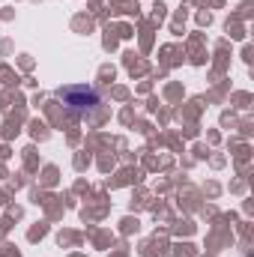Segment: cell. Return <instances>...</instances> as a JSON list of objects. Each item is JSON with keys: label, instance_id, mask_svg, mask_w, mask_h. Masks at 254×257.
<instances>
[{"label": "cell", "instance_id": "cell-1", "mask_svg": "<svg viewBox=\"0 0 254 257\" xmlns=\"http://www.w3.org/2000/svg\"><path fill=\"white\" fill-rule=\"evenodd\" d=\"M60 99H63V105L72 114H84V111H90V108H96L102 102L99 90L90 87V84H72V87H66V90H60Z\"/></svg>", "mask_w": 254, "mask_h": 257}]
</instances>
